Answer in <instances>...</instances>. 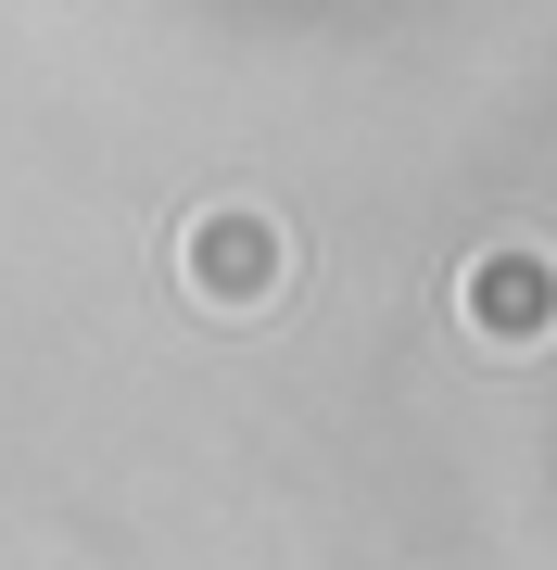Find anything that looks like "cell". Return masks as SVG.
<instances>
[{
  "instance_id": "7a4b0ae2",
  "label": "cell",
  "mask_w": 557,
  "mask_h": 570,
  "mask_svg": "<svg viewBox=\"0 0 557 570\" xmlns=\"http://www.w3.org/2000/svg\"><path fill=\"white\" fill-rule=\"evenodd\" d=\"M456 330L481 355H545L557 343V242H481L456 266Z\"/></svg>"
},
{
  "instance_id": "6da1fadb",
  "label": "cell",
  "mask_w": 557,
  "mask_h": 570,
  "mask_svg": "<svg viewBox=\"0 0 557 570\" xmlns=\"http://www.w3.org/2000/svg\"><path fill=\"white\" fill-rule=\"evenodd\" d=\"M178 292L203 317H267L279 292H291V228L267 204H203L178 228Z\"/></svg>"
}]
</instances>
